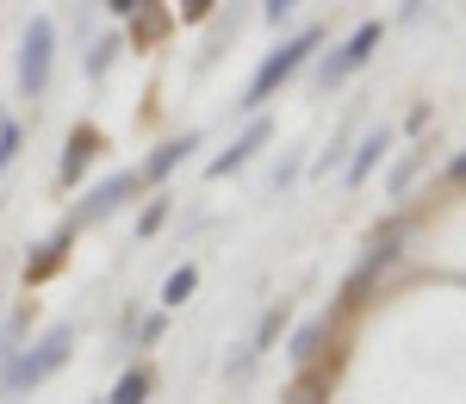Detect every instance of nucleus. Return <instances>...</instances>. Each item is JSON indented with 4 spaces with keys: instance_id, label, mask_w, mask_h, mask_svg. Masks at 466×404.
Segmentation results:
<instances>
[{
    "instance_id": "f257e3e1",
    "label": "nucleus",
    "mask_w": 466,
    "mask_h": 404,
    "mask_svg": "<svg viewBox=\"0 0 466 404\" xmlns=\"http://www.w3.org/2000/svg\"><path fill=\"white\" fill-rule=\"evenodd\" d=\"M69 348H75V330H69V324H50L32 348L0 355V399H25V392L44 386L56 368H69Z\"/></svg>"
},
{
    "instance_id": "f03ea898",
    "label": "nucleus",
    "mask_w": 466,
    "mask_h": 404,
    "mask_svg": "<svg viewBox=\"0 0 466 404\" xmlns=\"http://www.w3.org/2000/svg\"><path fill=\"white\" fill-rule=\"evenodd\" d=\"M318 44H323V32H318V25H305L299 37H287V44H280V50H274V56H268V63L255 69L249 94H243L237 106H243V112H261V106H268V100H274V94H280V87L292 81V75H299L305 63H311V50H318Z\"/></svg>"
},
{
    "instance_id": "7ed1b4c3",
    "label": "nucleus",
    "mask_w": 466,
    "mask_h": 404,
    "mask_svg": "<svg viewBox=\"0 0 466 404\" xmlns=\"http://www.w3.org/2000/svg\"><path fill=\"white\" fill-rule=\"evenodd\" d=\"M50 69H56V25H50V13H32L25 32H19V63H13L19 94H25V100H44Z\"/></svg>"
},
{
    "instance_id": "20e7f679",
    "label": "nucleus",
    "mask_w": 466,
    "mask_h": 404,
    "mask_svg": "<svg viewBox=\"0 0 466 404\" xmlns=\"http://www.w3.org/2000/svg\"><path fill=\"white\" fill-rule=\"evenodd\" d=\"M144 193V175H131V168H118V175H106V181L94 187V193H81V206L69 212V230H87V224H100L112 218L118 206H131Z\"/></svg>"
},
{
    "instance_id": "39448f33",
    "label": "nucleus",
    "mask_w": 466,
    "mask_h": 404,
    "mask_svg": "<svg viewBox=\"0 0 466 404\" xmlns=\"http://www.w3.org/2000/svg\"><path fill=\"white\" fill-rule=\"evenodd\" d=\"M380 32H386V25H380V19H367V25H355V32L342 37V44H336V56H323V69H318L323 87H342V81H349V75L380 50Z\"/></svg>"
},
{
    "instance_id": "423d86ee",
    "label": "nucleus",
    "mask_w": 466,
    "mask_h": 404,
    "mask_svg": "<svg viewBox=\"0 0 466 404\" xmlns=\"http://www.w3.org/2000/svg\"><path fill=\"white\" fill-rule=\"evenodd\" d=\"M94 156H100V131H94V125H75L69 144H63V168H56V181L75 187L87 168H94Z\"/></svg>"
},
{
    "instance_id": "0eeeda50",
    "label": "nucleus",
    "mask_w": 466,
    "mask_h": 404,
    "mask_svg": "<svg viewBox=\"0 0 466 404\" xmlns=\"http://www.w3.org/2000/svg\"><path fill=\"white\" fill-rule=\"evenodd\" d=\"M268 137H274V125H268V118H249V131H243V137H237L230 149H224V156H212V175H237V168H249L255 149L268 144Z\"/></svg>"
},
{
    "instance_id": "6e6552de",
    "label": "nucleus",
    "mask_w": 466,
    "mask_h": 404,
    "mask_svg": "<svg viewBox=\"0 0 466 404\" xmlns=\"http://www.w3.org/2000/svg\"><path fill=\"white\" fill-rule=\"evenodd\" d=\"M193 149H199V131H180V137H168V144L149 149V162L137 168V175H144V181H168V175H175V168L187 162V156H193Z\"/></svg>"
},
{
    "instance_id": "1a4fd4ad",
    "label": "nucleus",
    "mask_w": 466,
    "mask_h": 404,
    "mask_svg": "<svg viewBox=\"0 0 466 404\" xmlns=\"http://www.w3.org/2000/svg\"><path fill=\"white\" fill-rule=\"evenodd\" d=\"M398 243H404V224H386V230H373V243H367V261H360L355 287H367L380 268H392V261H398Z\"/></svg>"
},
{
    "instance_id": "9d476101",
    "label": "nucleus",
    "mask_w": 466,
    "mask_h": 404,
    "mask_svg": "<svg viewBox=\"0 0 466 404\" xmlns=\"http://www.w3.org/2000/svg\"><path fill=\"white\" fill-rule=\"evenodd\" d=\"M69 224H63V230H56V237H50V243H37V256L25 261V287H37V280H50V274H56V268H63V256H69Z\"/></svg>"
},
{
    "instance_id": "9b49d317",
    "label": "nucleus",
    "mask_w": 466,
    "mask_h": 404,
    "mask_svg": "<svg viewBox=\"0 0 466 404\" xmlns=\"http://www.w3.org/2000/svg\"><path fill=\"white\" fill-rule=\"evenodd\" d=\"M386 144H392V137H386V125H380V131H367V137H360L355 162H349V187H360V181H367V175H373V162H380V156H386Z\"/></svg>"
},
{
    "instance_id": "f8f14e48",
    "label": "nucleus",
    "mask_w": 466,
    "mask_h": 404,
    "mask_svg": "<svg viewBox=\"0 0 466 404\" xmlns=\"http://www.w3.org/2000/svg\"><path fill=\"white\" fill-rule=\"evenodd\" d=\"M149 392H156V373H149V368H131L118 386H112L106 404H149Z\"/></svg>"
},
{
    "instance_id": "ddd939ff",
    "label": "nucleus",
    "mask_w": 466,
    "mask_h": 404,
    "mask_svg": "<svg viewBox=\"0 0 466 404\" xmlns=\"http://www.w3.org/2000/svg\"><path fill=\"white\" fill-rule=\"evenodd\" d=\"M193 287H199V268H193V261H180L175 274L162 280V305H168V311H180V305L193 298Z\"/></svg>"
},
{
    "instance_id": "4468645a",
    "label": "nucleus",
    "mask_w": 466,
    "mask_h": 404,
    "mask_svg": "<svg viewBox=\"0 0 466 404\" xmlns=\"http://www.w3.org/2000/svg\"><path fill=\"white\" fill-rule=\"evenodd\" d=\"M323 330H329V324H323V318H311V324H299V336H292V361H318V348H323Z\"/></svg>"
},
{
    "instance_id": "2eb2a0df",
    "label": "nucleus",
    "mask_w": 466,
    "mask_h": 404,
    "mask_svg": "<svg viewBox=\"0 0 466 404\" xmlns=\"http://www.w3.org/2000/svg\"><path fill=\"white\" fill-rule=\"evenodd\" d=\"M131 19H137V44H156V37L168 32V13H162V6H156V0H144V6H137V13H131Z\"/></svg>"
},
{
    "instance_id": "dca6fc26",
    "label": "nucleus",
    "mask_w": 466,
    "mask_h": 404,
    "mask_svg": "<svg viewBox=\"0 0 466 404\" xmlns=\"http://www.w3.org/2000/svg\"><path fill=\"white\" fill-rule=\"evenodd\" d=\"M19 149H25V131H19V125L6 118V125H0V175H6V168L19 162Z\"/></svg>"
},
{
    "instance_id": "f3484780",
    "label": "nucleus",
    "mask_w": 466,
    "mask_h": 404,
    "mask_svg": "<svg viewBox=\"0 0 466 404\" xmlns=\"http://www.w3.org/2000/svg\"><path fill=\"white\" fill-rule=\"evenodd\" d=\"M112 50H118V37H100V44H94V56H87V75H94V81L112 69Z\"/></svg>"
},
{
    "instance_id": "a211bd4d",
    "label": "nucleus",
    "mask_w": 466,
    "mask_h": 404,
    "mask_svg": "<svg viewBox=\"0 0 466 404\" xmlns=\"http://www.w3.org/2000/svg\"><path fill=\"white\" fill-rule=\"evenodd\" d=\"M162 218H168V199H149L144 218H137V237H156V230H162Z\"/></svg>"
},
{
    "instance_id": "6ab92c4d",
    "label": "nucleus",
    "mask_w": 466,
    "mask_h": 404,
    "mask_svg": "<svg viewBox=\"0 0 466 404\" xmlns=\"http://www.w3.org/2000/svg\"><path fill=\"white\" fill-rule=\"evenodd\" d=\"M292 13H299V0H268V6H261L268 25H280V19H292Z\"/></svg>"
},
{
    "instance_id": "aec40b11",
    "label": "nucleus",
    "mask_w": 466,
    "mask_h": 404,
    "mask_svg": "<svg viewBox=\"0 0 466 404\" xmlns=\"http://www.w3.org/2000/svg\"><path fill=\"white\" fill-rule=\"evenodd\" d=\"M162 330H168V318L156 311V318H144V324H137V342H162Z\"/></svg>"
},
{
    "instance_id": "412c9836",
    "label": "nucleus",
    "mask_w": 466,
    "mask_h": 404,
    "mask_svg": "<svg viewBox=\"0 0 466 404\" xmlns=\"http://www.w3.org/2000/svg\"><path fill=\"white\" fill-rule=\"evenodd\" d=\"M287 404H323V386H318V379H305V386H299Z\"/></svg>"
},
{
    "instance_id": "4be33fe9",
    "label": "nucleus",
    "mask_w": 466,
    "mask_h": 404,
    "mask_svg": "<svg viewBox=\"0 0 466 404\" xmlns=\"http://www.w3.org/2000/svg\"><path fill=\"white\" fill-rule=\"evenodd\" d=\"M180 6V19H206V13H212V0H175Z\"/></svg>"
},
{
    "instance_id": "5701e85b",
    "label": "nucleus",
    "mask_w": 466,
    "mask_h": 404,
    "mask_svg": "<svg viewBox=\"0 0 466 404\" xmlns=\"http://www.w3.org/2000/svg\"><path fill=\"white\" fill-rule=\"evenodd\" d=\"M137 6H144V0H106V13H112V19H131Z\"/></svg>"
},
{
    "instance_id": "b1692460",
    "label": "nucleus",
    "mask_w": 466,
    "mask_h": 404,
    "mask_svg": "<svg viewBox=\"0 0 466 404\" xmlns=\"http://www.w3.org/2000/svg\"><path fill=\"white\" fill-rule=\"evenodd\" d=\"M448 181H466V149L454 156V162H448Z\"/></svg>"
},
{
    "instance_id": "393cba45",
    "label": "nucleus",
    "mask_w": 466,
    "mask_h": 404,
    "mask_svg": "<svg viewBox=\"0 0 466 404\" xmlns=\"http://www.w3.org/2000/svg\"><path fill=\"white\" fill-rule=\"evenodd\" d=\"M404 13H423V0H410V6H404Z\"/></svg>"
},
{
    "instance_id": "a878e982",
    "label": "nucleus",
    "mask_w": 466,
    "mask_h": 404,
    "mask_svg": "<svg viewBox=\"0 0 466 404\" xmlns=\"http://www.w3.org/2000/svg\"><path fill=\"white\" fill-rule=\"evenodd\" d=\"M0 125H6V112H0Z\"/></svg>"
}]
</instances>
